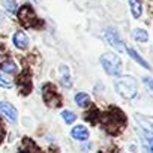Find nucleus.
Segmentation results:
<instances>
[{
	"mask_svg": "<svg viewBox=\"0 0 153 153\" xmlns=\"http://www.w3.org/2000/svg\"><path fill=\"white\" fill-rule=\"evenodd\" d=\"M14 45H15L17 48H20V50L27 48V45H29V38H27V35L23 33V32H17V33L14 35Z\"/></svg>",
	"mask_w": 153,
	"mask_h": 153,
	"instance_id": "8",
	"label": "nucleus"
},
{
	"mask_svg": "<svg viewBox=\"0 0 153 153\" xmlns=\"http://www.w3.org/2000/svg\"><path fill=\"white\" fill-rule=\"evenodd\" d=\"M18 18H20L21 24L26 26V27H33L35 23H36V15H35L33 9H32L29 5H24V6L18 11Z\"/></svg>",
	"mask_w": 153,
	"mask_h": 153,
	"instance_id": "3",
	"label": "nucleus"
},
{
	"mask_svg": "<svg viewBox=\"0 0 153 153\" xmlns=\"http://www.w3.org/2000/svg\"><path fill=\"white\" fill-rule=\"evenodd\" d=\"M20 153H41L39 149L35 146V143L29 138H24L23 144H21V149H20Z\"/></svg>",
	"mask_w": 153,
	"mask_h": 153,
	"instance_id": "11",
	"label": "nucleus"
},
{
	"mask_svg": "<svg viewBox=\"0 0 153 153\" xmlns=\"http://www.w3.org/2000/svg\"><path fill=\"white\" fill-rule=\"evenodd\" d=\"M101 65L108 75L119 76L122 74V60L114 53H105L101 56Z\"/></svg>",
	"mask_w": 153,
	"mask_h": 153,
	"instance_id": "2",
	"label": "nucleus"
},
{
	"mask_svg": "<svg viewBox=\"0 0 153 153\" xmlns=\"http://www.w3.org/2000/svg\"><path fill=\"white\" fill-rule=\"evenodd\" d=\"M116 87V92L122 96V98H126V99H132L137 96V80L134 76H129V75H125V76H120V78L116 81L114 84Z\"/></svg>",
	"mask_w": 153,
	"mask_h": 153,
	"instance_id": "1",
	"label": "nucleus"
},
{
	"mask_svg": "<svg viewBox=\"0 0 153 153\" xmlns=\"http://www.w3.org/2000/svg\"><path fill=\"white\" fill-rule=\"evenodd\" d=\"M0 87H5V89H11L12 87V83L9 80H6L2 74H0Z\"/></svg>",
	"mask_w": 153,
	"mask_h": 153,
	"instance_id": "20",
	"label": "nucleus"
},
{
	"mask_svg": "<svg viewBox=\"0 0 153 153\" xmlns=\"http://www.w3.org/2000/svg\"><path fill=\"white\" fill-rule=\"evenodd\" d=\"M3 135H5V129H3V126H2V123H0V141H2V138H3Z\"/></svg>",
	"mask_w": 153,
	"mask_h": 153,
	"instance_id": "21",
	"label": "nucleus"
},
{
	"mask_svg": "<svg viewBox=\"0 0 153 153\" xmlns=\"http://www.w3.org/2000/svg\"><path fill=\"white\" fill-rule=\"evenodd\" d=\"M129 5H131V11H132L134 18H140L141 17V12H143L141 2H140V0H129Z\"/></svg>",
	"mask_w": 153,
	"mask_h": 153,
	"instance_id": "13",
	"label": "nucleus"
},
{
	"mask_svg": "<svg viewBox=\"0 0 153 153\" xmlns=\"http://www.w3.org/2000/svg\"><path fill=\"white\" fill-rule=\"evenodd\" d=\"M71 135H72L75 140H78V141H84V140L89 138V131H87L83 125H80V126H75V128L71 131Z\"/></svg>",
	"mask_w": 153,
	"mask_h": 153,
	"instance_id": "9",
	"label": "nucleus"
},
{
	"mask_svg": "<svg viewBox=\"0 0 153 153\" xmlns=\"http://www.w3.org/2000/svg\"><path fill=\"white\" fill-rule=\"evenodd\" d=\"M44 99L47 102V105L50 107H57L60 105V96L54 92V87L51 84L44 86Z\"/></svg>",
	"mask_w": 153,
	"mask_h": 153,
	"instance_id": "5",
	"label": "nucleus"
},
{
	"mask_svg": "<svg viewBox=\"0 0 153 153\" xmlns=\"http://www.w3.org/2000/svg\"><path fill=\"white\" fill-rule=\"evenodd\" d=\"M75 102L78 107H87L90 104V96L87 93H78L75 96Z\"/></svg>",
	"mask_w": 153,
	"mask_h": 153,
	"instance_id": "15",
	"label": "nucleus"
},
{
	"mask_svg": "<svg viewBox=\"0 0 153 153\" xmlns=\"http://www.w3.org/2000/svg\"><path fill=\"white\" fill-rule=\"evenodd\" d=\"M0 68H2V71H5L6 74H17V71H18L17 69V65L12 60H5Z\"/></svg>",
	"mask_w": 153,
	"mask_h": 153,
	"instance_id": "16",
	"label": "nucleus"
},
{
	"mask_svg": "<svg viewBox=\"0 0 153 153\" xmlns=\"http://www.w3.org/2000/svg\"><path fill=\"white\" fill-rule=\"evenodd\" d=\"M141 140H143V149L144 153H153V132L140 131Z\"/></svg>",
	"mask_w": 153,
	"mask_h": 153,
	"instance_id": "7",
	"label": "nucleus"
},
{
	"mask_svg": "<svg viewBox=\"0 0 153 153\" xmlns=\"http://www.w3.org/2000/svg\"><path fill=\"white\" fill-rule=\"evenodd\" d=\"M3 3H5V8H6L8 12H11V14L17 12V5H15L14 0H3Z\"/></svg>",
	"mask_w": 153,
	"mask_h": 153,
	"instance_id": "17",
	"label": "nucleus"
},
{
	"mask_svg": "<svg viewBox=\"0 0 153 153\" xmlns=\"http://www.w3.org/2000/svg\"><path fill=\"white\" fill-rule=\"evenodd\" d=\"M0 113H2L11 123H15V122H17L18 113H17V110H15L9 102H5V101L0 102Z\"/></svg>",
	"mask_w": 153,
	"mask_h": 153,
	"instance_id": "6",
	"label": "nucleus"
},
{
	"mask_svg": "<svg viewBox=\"0 0 153 153\" xmlns=\"http://www.w3.org/2000/svg\"><path fill=\"white\" fill-rule=\"evenodd\" d=\"M62 117L65 119V122H66L68 125L74 123V122H75V119H76V116H75L74 113H71V111H63V113H62Z\"/></svg>",
	"mask_w": 153,
	"mask_h": 153,
	"instance_id": "18",
	"label": "nucleus"
},
{
	"mask_svg": "<svg viewBox=\"0 0 153 153\" xmlns=\"http://www.w3.org/2000/svg\"><path fill=\"white\" fill-rule=\"evenodd\" d=\"M59 74H60V83H62V86H63V87H71L72 83H71V72H69V68L65 66V65H62Z\"/></svg>",
	"mask_w": 153,
	"mask_h": 153,
	"instance_id": "10",
	"label": "nucleus"
},
{
	"mask_svg": "<svg viewBox=\"0 0 153 153\" xmlns=\"http://www.w3.org/2000/svg\"><path fill=\"white\" fill-rule=\"evenodd\" d=\"M132 36H134V39L138 41V42H147V41H149V35H147V32L143 30V29H135V30L132 32Z\"/></svg>",
	"mask_w": 153,
	"mask_h": 153,
	"instance_id": "14",
	"label": "nucleus"
},
{
	"mask_svg": "<svg viewBox=\"0 0 153 153\" xmlns=\"http://www.w3.org/2000/svg\"><path fill=\"white\" fill-rule=\"evenodd\" d=\"M126 51H128V54H129V56H131L138 65H141V66L146 68V69H150V65H149V63H147V62H146V60H144V59H143V57H141L134 48H126Z\"/></svg>",
	"mask_w": 153,
	"mask_h": 153,
	"instance_id": "12",
	"label": "nucleus"
},
{
	"mask_svg": "<svg viewBox=\"0 0 153 153\" xmlns=\"http://www.w3.org/2000/svg\"><path fill=\"white\" fill-rule=\"evenodd\" d=\"M105 38H107L108 44L113 45L116 50H119V51H125V50H126V47H125L123 41L120 39V36H119V33H117L116 29H108V30L105 32Z\"/></svg>",
	"mask_w": 153,
	"mask_h": 153,
	"instance_id": "4",
	"label": "nucleus"
},
{
	"mask_svg": "<svg viewBox=\"0 0 153 153\" xmlns=\"http://www.w3.org/2000/svg\"><path fill=\"white\" fill-rule=\"evenodd\" d=\"M143 81H144V84H146L147 90H149V92L152 93V96H153V80H152V78H149V76H144Z\"/></svg>",
	"mask_w": 153,
	"mask_h": 153,
	"instance_id": "19",
	"label": "nucleus"
}]
</instances>
